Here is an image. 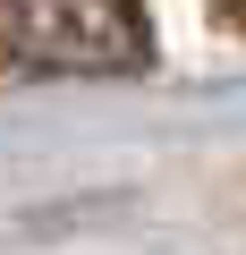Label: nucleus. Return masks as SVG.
<instances>
[{"label":"nucleus","mask_w":246,"mask_h":255,"mask_svg":"<svg viewBox=\"0 0 246 255\" xmlns=\"http://www.w3.org/2000/svg\"><path fill=\"white\" fill-rule=\"evenodd\" d=\"M212 9H221V17H229V26H246V0H212Z\"/></svg>","instance_id":"2"},{"label":"nucleus","mask_w":246,"mask_h":255,"mask_svg":"<svg viewBox=\"0 0 246 255\" xmlns=\"http://www.w3.org/2000/svg\"><path fill=\"white\" fill-rule=\"evenodd\" d=\"M0 51L51 77H128L153 60L145 0H0Z\"/></svg>","instance_id":"1"}]
</instances>
